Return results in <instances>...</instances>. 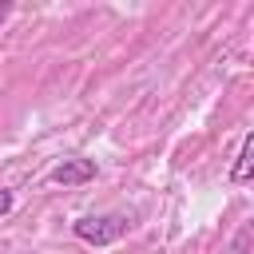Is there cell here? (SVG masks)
Wrapping results in <instances>:
<instances>
[{"instance_id":"obj_3","label":"cell","mask_w":254,"mask_h":254,"mask_svg":"<svg viewBox=\"0 0 254 254\" xmlns=\"http://www.w3.org/2000/svg\"><path fill=\"white\" fill-rule=\"evenodd\" d=\"M250 167H254V135H246V139H242L238 163L230 167V183H246V179H250Z\"/></svg>"},{"instance_id":"obj_2","label":"cell","mask_w":254,"mask_h":254,"mask_svg":"<svg viewBox=\"0 0 254 254\" xmlns=\"http://www.w3.org/2000/svg\"><path fill=\"white\" fill-rule=\"evenodd\" d=\"M48 179L52 183H64V187H79V183H91L95 179V163L91 159H64L60 167H52Z\"/></svg>"},{"instance_id":"obj_4","label":"cell","mask_w":254,"mask_h":254,"mask_svg":"<svg viewBox=\"0 0 254 254\" xmlns=\"http://www.w3.org/2000/svg\"><path fill=\"white\" fill-rule=\"evenodd\" d=\"M8 210H12V194H8V190H0V214H8Z\"/></svg>"},{"instance_id":"obj_5","label":"cell","mask_w":254,"mask_h":254,"mask_svg":"<svg viewBox=\"0 0 254 254\" xmlns=\"http://www.w3.org/2000/svg\"><path fill=\"white\" fill-rule=\"evenodd\" d=\"M8 12H12V4H0V20H4V16H8Z\"/></svg>"},{"instance_id":"obj_1","label":"cell","mask_w":254,"mask_h":254,"mask_svg":"<svg viewBox=\"0 0 254 254\" xmlns=\"http://www.w3.org/2000/svg\"><path fill=\"white\" fill-rule=\"evenodd\" d=\"M131 226H135L131 214H87V218H75V222H71L75 238H83V242H91V246H107V242L123 238Z\"/></svg>"}]
</instances>
